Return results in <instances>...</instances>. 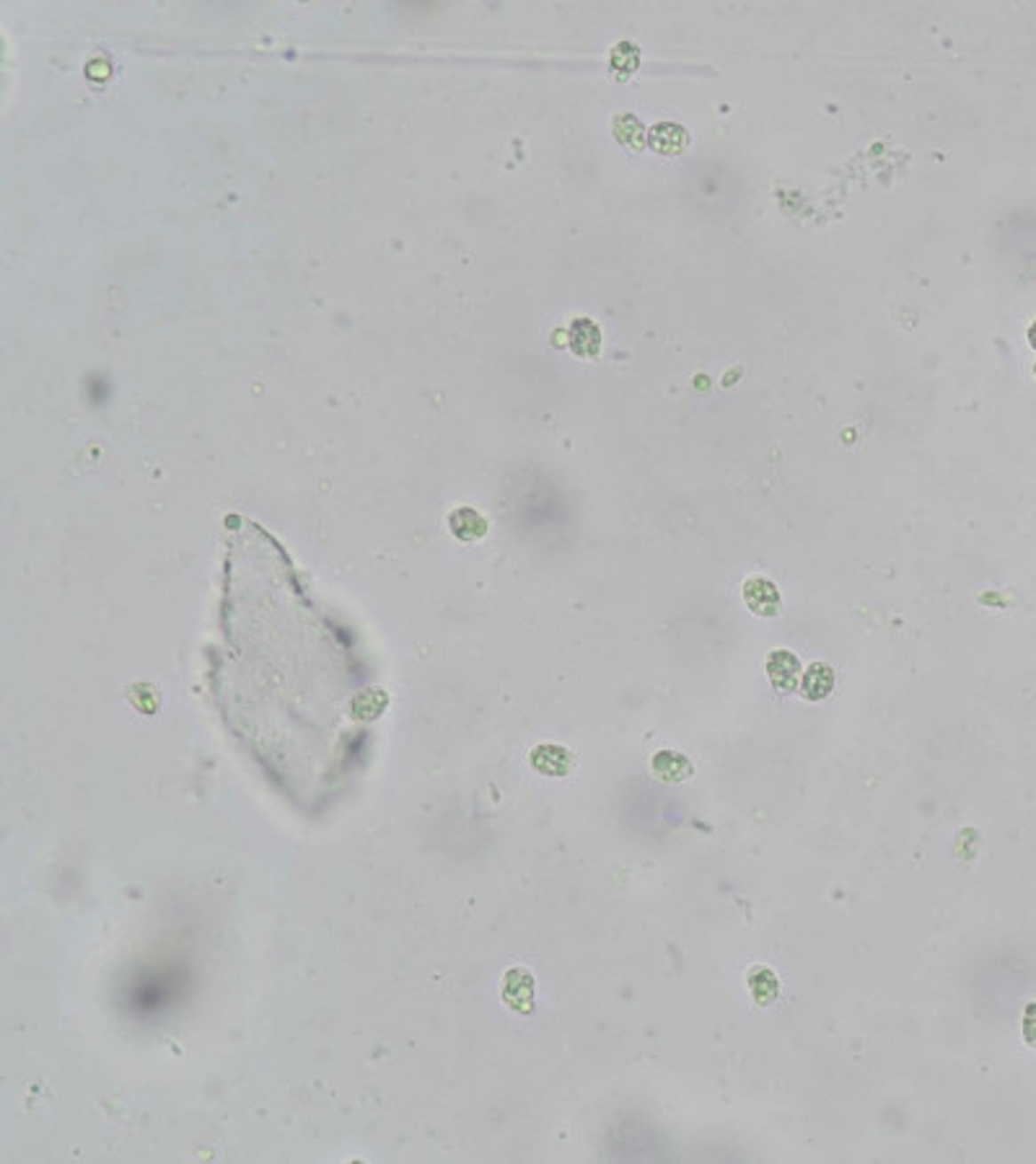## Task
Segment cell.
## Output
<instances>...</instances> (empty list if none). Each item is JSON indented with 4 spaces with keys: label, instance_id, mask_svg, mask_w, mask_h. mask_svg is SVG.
Returning a JSON list of instances; mask_svg holds the SVG:
<instances>
[{
    "label": "cell",
    "instance_id": "cell-11",
    "mask_svg": "<svg viewBox=\"0 0 1036 1164\" xmlns=\"http://www.w3.org/2000/svg\"><path fill=\"white\" fill-rule=\"evenodd\" d=\"M1034 373H1036V365H1034Z\"/></svg>",
    "mask_w": 1036,
    "mask_h": 1164
},
{
    "label": "cell",
    "instance_id": "cell-7",
    "mask_svg": "<svg viewBox=\"0 0 1036 1164\" xmlns=\"http://www.w3.org/2000/svg\"><path fill=\"white\" fill-rule=\"evenodd\" d=\"M749 988H752V994L757 996L760 1004H769L777 996V978L767 968H754L749 973Z\"/></svg>",
    "mask_w": 1036,
    "mask_h": 1164
},
{
    "label": "cell",
    "instance_id": "cell-2",
    "mask_svg": "<svg viewBox=\"0 0 1036 1164\" xmlns=\"http://www.w3.org/2000/svg\"><path fill=\"white\" fill-rule=\"evenodd\" d=\"M798 673H801V662L788 650H777L767 660V676H769L772 686L783 693L798 686Z\"/></svg>",
    "mask_w": 1036,
    "mask_h": 1164
},
{
    "label": "cell",
    "instance_id": "cell-3",
    "mask_svg": "<svg viewBox=\"0 0 1036 1164\" xmlns=\"http://www.w3.org/2000/svg\"><path fill=\"white\" fill-rule=\"evenodd\" d=\"M687 132L679 127V124H666V122H661V124H656L650 132H648V143H650V148L656 150V153H661V155H676V153H681L684 146H687Z\"/></svg>",
    "mask_w": 1036,
    "mask_h": 1164
},
{
    "label": "cell",
    "instance_id": "cell-5",
    "mask_svg": "<svg viewBox=\"0 0 1036 1164\" xmlns=\"http://www.w3.org/2000/svg\"><path fill=\"white\" fill-rule=\"evenodd\" d=\"M653 772L661 776L664 781H681V779H687V776L692 774V764L684 756L673 753V750H661L653 758Z\"/></svg>",
    "mask_w": 1036,
    "mask_h": 1164
},
{
    "label": "cell",
    "instance_id": "cell-6",
    "mask_svg": "<svg viewBox=\"0 0 1036 1164\" xmlns=\"http://www.w3.org/2000/svg\"><path fill=\"white\" fill-rule=\"evenodd\" d=\"M599 344H602V337H599L596 324L576 321V327H573V350L578 355H583V358H594L599 352Z\"/></svg>",
    "mask_w": 1036,
    "mask_h": 1164
},
{
    "label": "cell",
    "instance_id": "cell-4",
    "mask_svg": "<svg viewBox=\"0 0 1036 1164\" xmlns=\"http://www.w3.org/2000/svg\"><path fill=\"white\" fill-rule=\"evenodd\" d=\"M832 688H834V673H832V668H829L826 662L811 665V668L806 670V676H803V684H801L803 696L811 699V701H822V699H826V696L832 693Z\"/></svg>",
    "mask_w": 1036,
    "mask_h": 1164
},
{
    "label": "cell",
    "instance_id": "cell-9",
    "mask_svg": "<svg viewBox=\"0 0 1036 1164\" xmlns=\"http://www.w3.org/2000/svg\"><path fill=\"white\" fill-rule=\"evenodd\" d=\"M1024 1038H1026V1043L1036 1048V1004H1029L1024 1012Z\"/></svg>",
    "mask_w": 1036,
    "mask_h": 1164
},
{
    "label": "cell",
    "instance_id": "cell-1",
    "mask_svg": "<svg viewBox=\"0 0 1036 1164\" xmlns=\"http://www.w3.org/2000/svg\"><path fill=\"white\" fill-rule=\"evenodd\" d=\"M744 600L746 606L757 614V616H775L780 611V593L777 588L764 580V577H752L744 585Z\"/></svg>",
    "mask_w": 1036,
    "mask_h": 1164
},
{
    "label": "cell",
    "instance_id": "cell-8",
    "mask_svg": "<svg viewBox=\"0 0 1036 1164\" xmlns=\"http://www.w3.org/2000/svg\"><path fill=\"white\" fill-rule=\"evenodd\" d=\"M617 138L625 143V146H630V148L641 150L645 146V140H648V135H645V127H642L641 122L635 120V117H630V130H625V127H619L617 124Z\"/></svg>",
    "mask_w": 1036,
    "mask_h": 1164
},
{
    "label": "cell",
    "instance_id": "cell-10",
    "mask_svg": "<svg viewBox=\"0 0 1036 1164\" xmlns=\"http://www.w3.org/2000/svg\"><path fill=\"white\" fill-rule=\"evenodd\" d=\"M1029 342H1032V347L1036 350V321L1032 324V329H1029Z\"/></svg>",
    "mask_w": 1036,
    "mask_h": 1164
}]
</instances>
